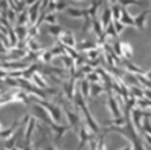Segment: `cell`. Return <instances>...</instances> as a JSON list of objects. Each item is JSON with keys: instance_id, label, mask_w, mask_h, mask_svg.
<instances>
[{"instance_id": "6da1fadb", "label": "cell", "mask_w": 151, "mask_h": 150, "mask_svg": "<svg viewBox=\"0 0 151 150\" xmlns=\"http://www.w3.org/2000/svg\"><path fill=\"white\" fill-rule=\"evenodd\" d=\"M75 105H76L78 107H80V110L83 111V114H84V117H86V125L88 126L90 130H91L95 136H96V134H99L100 131H102V128H100L99 123H98V122L94 119L92 114L90 113L88 107H87V103H86L84 98L82 96V94H80V93L75 95Z\"/></svg>"}, {"instance_id": "7a4b0ae2", "label": "cell", "mask_w": 151, "mask_h": 150, "mask_svg": "<svg viewBox=\"0 0 151 150\" xmlns=\"http://www.w3.org/2000/svg\"><path fill=\"white\" fill-rule=\"evenodd\" d=\"M22 102L24 105H28L31 102L29 95H27L24 91H15V93H6L0 96V106L8 105V103Z\"/></svg>"}, {"instance_id": "3957f363", "label": "cell", "mask_w": 151, "mask_h": 150, "mask_svg": "<svg viewBox=\"0 0 151 150\" xmlns=\"http://www.w3.org/2000/svg\"><path fill=\"white\" fill-rule=\"evenodd\" d=\"M29 99H31V101H34V102H36V103H39V105H42L43 107L46 109L47 113L50 114L51 119L55 122V123H62V110H60V107L52 105L51 102H47L46 99H40V98L36 99L34 95L29 96Z\"/></svg>"}, {"instance_id": "277c9868", "label": "cell", "mask_w": 151, "mask_h": 150, "mask_svg": "<svg viewBox=\"0 0 151 150\" xmlns=\"http://www.w3.org/2000/svg\"><path fill=\"white\" fill-rule=\"evenodd\" d=\"M78 134H79V146H78V150H82L86 145L90 143L91 141H94V138H95V134L90 130L88 126L86 123L80 125Z\"/></svg>"}, {"instance_id": "5b68a950", "label": "cell", "mask_w": 151, "mask_h": 150, "mask_svg": "<svg viewBox=\"0 0 151 150\" xmlns=\"http://www.w3.org/2000/svg\"><path fill=\"white\" fill-rule=\"evenodd\" d=\"M34 117L35 118H39V119H42L43 122L46 125H48V126H51L52 123H55L54 121L51 119V117H50V114L47 113V110L44 107H43L42 105H39V103H36L35 102V105H34Z\"/></svg>"}, {"instance_id": "8992f818", "label": "cell", "mask_w": 151, "mask_h": 150, "mask_svg": "<svg viewBox=\"0 0 151 150\" xmlns=\"http://www.w3.org/2000/svg\"><path fill=\"white\" fill-rule=\"evenodd\" d=\"M107 105H109V109H110V111H111V115L114 117V118H119V117H123L122 110H120V107H119V103H118V101L115 99V96L112 95L111 90L109 91Z\"/></svg>"}, {"instance_id": "52a82bcc", "label": "cell", "mask_w": 151, "mask_h": 150, "mask_svg": "<svg viewBox=\"0 0 151 150\" xmlns=\"http://www.w3.org/2000/svg\"><path fill=\"white\" fill-rule=\"evenodd\" d=\"M36 125H37V118H35L34 115H29L27 125H26V133H24V143L26 145H31L32 133H34Z\"/></svg>"}, {"instance_id": "ba28073f", "label": "cell", "mask_w": 151, "mask_h": 150, "mask_svg": "<svg viewBox=\"0 0 151 150\" xmlns=\"http://www.w3.org/2000/svg\"><path fill=\"white\" fill-rule=\"evenodd\" d=\"M58 43L63 46H67V47H76V39H75V35L72 31H64L59 38H58Z\"/></svg>"}, {"instance_id": "9c48e42d", "label": "cell", "mask_w": 151, "mask_h": 150, "mask_svg": "<svg viewBox=\"0 0 151 150\" xmlns=\"http://www.w3.org/2000/svg\"><path fill=\"white\" fill-rule=\"evenodd\" d=\"M63 110H64V114H66L67 119H68V125L71 126V129H75V130H79L80 125H82V122H80V117L76 113H74V111H71L67 106H64L63 107Z\"/></svg>"}, {"instance_id": "30bf717a", "label": "cell", "mask_w": 151, "mask_h": 150, "mask_svg": "<svg viewBox=\"0 0 151 150\" xmlns=\"http://www.w3.org/2000/svg\"><path fill=\"white\" fill-rule=\"evenodd\" d=\"M50 128L55 133V141H56V143H59L62 137L71 129V126L70 125H62V123H52Z\"/></svg>"}, {"instance_id": "8fae6325", "label": "cell", "mask_w": 151, "mask_h": 150, "mask_svg": "<svg viewBox=\"0 0 151 150\" xmlns=\"http://www.w3.org/2000/svg\"><path fill=\"white\" fill-rule=\"evenodd\" d=\"M130 118H131V122L134 125V128L137 129V131L139 130V133H142V119H143V111L140 109H132L130 111Z\"/></svg>"}, {"instance_id": "7c38bea8", "label": "cell", "mask_w": 151, "mask_h": 150, "mask_svg": "<svg viewBox=\"0 0 151 150\" xmlns=\"http://www.w3.org/2000/svg\"><path fill=\"white\" fill-rule=\"evenodd\" d=\"M122 63L127 72L134 74V75H145L146 74L145 68H142V67H139V66H137L135 63L130 62V59H122Z\"/></svg>"}, {"instance_id": "4fadbf2b", "label": "cell", "mask_w": 151, "mask_h": 150, "mask_svg": "<svg viewBox=\"0 0 151 150\" xmlns=\"http://www.w3.org/2000/svg\"><path fill=\"white\" fill-rule=\"evenodd\" d=\"M19 125H20V121H19V119H16V121H15L14 123L9 126V128L1 129V130H0V138L6 141V139H8L9 137H12L15 134V131H16V129L19 128Z\"/></svg>"}, {"instance_id": "5bb4252c", "label": "cell", "mask_w": 151, "mask_h": 150, "mask_svg": "<svg viewBox=\"0 0 151 150\" xmlns=\"http://www.w3.org/2000/svg\"><path fill=\"white\" fill-rule=\"evenodd\" d=\"M66 14L71 17H78V19H84L86 16H90L88 15V9H80V8H74V7H67L66 8Z\"/></svg>"}, {"instance_id": "9a60e30c", "label": "cell", "mask_w": 151, "mask_h": 150, "mask_svg": "<svg viewBox=\"0 0 151 150\" xmlns=\"http://www.w3.org/2000/svg\"><path fill=\"white\" fill-rule=\"evenodd\" d=\"M119 22L122 23L124 27H132V28H135L134 17H132L131 15L128 14V11H127L126 8H123V7H122V16H120Z\"/></svg>"}, {"instance_id": "2e32d148", "label": "cell", "mask_w": 151, "mask_h": 150, "mask_svg": "<svg viewBox=\"0 0 151 150\" xmlns=\"http://www.w3.org/2000/svg\"><path fill=\"white\" fill-rule=\"evenodd\" d=\"M148 16V9H146L145 12L139 14L138 16L134 17V22H135V28L137 30H145L146 28V20H147Z\"/></svg>"}, {"instance_id": "e0dca14e", "label": "cell", "mask_w": 151, "mask_h": 150, "mask_svg": "<svg viewBox=\"0 0 151 150\" xmlns=\"http://www.w3.org/2000/svg\"><path fill=\"white\" fill-rule=\"evenodd\" d=\"M63 90L66 93L67 98L68 99H74V95H75V78L71 77V79L68 82H66L63 85Z\"/></svg>"}, {"instance_id": "ac0fdd59", "label": "cell", "mask_w": 151, "mask_h": 150, "mask_svg": "<svg viewBox=\"0 0 151 150\" xmlns=\"http://www.w3.org/2000/svg\"><path fill=\"white\" fill-rule=\"evenodd\" d=\"M100 23H102L103 28H106L110 23H112V15H111V9H110V7H107V6L104 7L102 17H100Z\"/></svg>"}, {"instance_id": "d6986e66", "label": "cell", "mask_w": 151, "mask_h": 150, "mask_svg": "<svg viewBox=\"0 0 151 150\" xmlns=\"http://www.w3.org/2000/svg\"><path fill=\"white\" fill-rule=\"evenodd\" d=\"M120 47H122V57L124 59H131L132 54H134L132 46L127 42H120Z\"/></svg>"}, {"instance_id": "ffe728a7", "label": "cell", "mask_w": 151, "mask_h": 150, "mask_svg": "<svg viewBox=\"0 0 151 150\" xmlns=\"http://www.w3.org/2000/svg\"><path fill=\"white\" fill-rule=\"evenodd\" d=\"M106 91V88L103 86L98 85V83H90V96L92 98H96L100 94H103Z\"/></svg>"}, {"instance_id": "44dd1931", "label": "cell", "mask_w": 151, "mask_h": 150, "mask_svg": "<svg viewBox=\"0 0 151 150\" xmlns=\"http://www.w3.org/2000/svg\"><path fill=\"white\" fill-rule=\"evenodd\" d=\"M91 27H92V30H94V32L96 34L98 38L102 36L103 32H104V28H103L102 23H100V20H98L96 17H92L91 19Z\"/></svg>"}, {"instance_id": "7402d4cb", "label": "cell", "mask_w": 151, "mask_h": 150, "mask_svg": "<svg viewBox=\"0 0 151 150\" xmlns=\"http://www.w3.org/2000/svg\"><path fill=\"white\" fill-rule=\"evenodd\" d=\"M64 31H66V30L63 28L62 26H59V24H52V26H48V34L51 35V36L56 38V39H58V38H59Z\"/></svg>"}, {"instance_id": "603a6c76", "label": "cell", "mask_w": 151, "mask_h": 150, "mask_svg": "<svg viewBox=\"0 0 151 150\" xmlns=\"http://www.w3.org/2000/svg\"><path fill=\"white\" fill-rule=\"evenodd\" d=\"M15 34H16L17 36V40H24L27 36H28V28H27L26 26H17L16 28H15Z\"/></svg>"}, {"instance_id": "cb8c5ba5", "label": "cell", "mask_w": 151, "mask_h": 150, "mask_svg": "<svg viewBox=\"0 0 151 150\" xmlns=\"http://www.w3.org/2000/svg\"><path fill=\"white\" fill-rule=\"evenodd\" d=\"M80 94H82L83 98H87V96H90V82L87 79H82L80 80Z\"/></svg>"}, {"instance_id": "d4e9b609", "label": "cell", "mask_w": 151, "mask_h": 150, "mask_svg": "<svg viewBox=\"0 0 151 150\" xmlns=\"http://www.w3.org/2000/svg\"><path fill=\"white\" fill-rule=\"evenodd\" d=\"M31 80H34V82H35V86H36V87L48 88V85H47V83L43 80V78H42V75H40V74H36V72H35L34 75H32V79H31Z\"/></svg>"}, {"instance_id": "484cf974", "label": "cell", "mask_w": 151, "mask_h": 150, "mask_svg": "<svg viewBox=\"0 0 151 150\" xmlns=\"http://www.w3.org/2000/svg\"><path fill=\"white\" fill-rule=\"evenodd\" d=\"M111 9V15H112V20H119L120 16H122V6L119 3L114 4V6L110 7Z\"/></svg>"}, {"instance_id": "4316f807", "label": "cell", "mask_w": 151, "mask_h": 150, "mask_svg": "<svg viewBox=\"0 0 151 150\" xmlns=\"http://www.w3.org/2000/svg\"><path fill=\"white\" fill-rule=\"evenodd\" d=\"M78 48H79V51H90V50H94V48H96V43L94 42H82L79 46H78Z\"/></svg>"}, {"instance_id": "83f0119b", "label": "cell", "mask_w": 151, "mask_h": 150, "mask_svg": "<svg viewBox=\"0 0 151 150\" xmlns=\"http://www.w3.org/2000/svg\"><path fill=\"white\" fill-rule=\"evenodd\" d=\"M43 22L47 23L48 26L58 24L56 23V14H54V12H46V14H44V19H43Z\"/></svg>"}, {"instance_id": "f1b7e54d", "label": "cell", "mask_w": 151, "mask_h": 150, "mask_svg": "<svg viewBox=\"0 0 151 150\" xmlns=\"http://www.w3.org/2000/svg\"><path fill=\"white\" fill-rule=\"evenodd\" d=\"M28 22H29V16H28V9H27V11L22 12V15L17 16V26H26Z\"/></svg>"}, {"instance_id": "f546056e", "label": "cell", "mask_w": 151, "mask_h": 150, "mask_svg": "<svg viewBox=\"0 0 151 150\" xmlns=\"http://www.w3.org/2000/svg\"><path fill=\"white\" fill-rule=\"evenodd\" d=\"M104 36L106 38H109V36H112L114 39H118V34H116V31H115V28H114V26H112V23H110L109 26L104 28Z\"/></svg>"}, {"instance_id": "4dcf8cb0", "label": "cell", "mask_w": 151, "mask_h": 150, "mask_svg": "<svg viewBox=\"0 0 151 150\" xmlns=\"http://www.w3.org/2000/svg\"><path fill=\"white\" fill-rule=\"evenodd\" d=\"M86 79L88 80L90 83H98V82H100V75L98 71H92V72L87 74V78H86Z\"/></svg>"}, {"instance_id": "1f68e13d", "label": "cell", "mask_w": 151, "mask_h": 150, "mask_svg": "<svg viewBox=\"0 0 151 150\" xmlns=\"http://www.w3.org/2000/svg\"><path fill=\"white\" fill-rule=\"evenodd\" d=\"M124 123H126L124 117L114 118V119H111V121L109 122V125H112V126H118V128H122V126H124Z\"/></svg>"}, {"instance_id": "d6a6232c", "label": "cell", "mask_w": 151, "mask_h": 150, "mask_svg": "<svg viewBox=\"0 0 151 150\" xmlns=\"http://www.w3.org/2000/svg\"><path fill=\"white\" fill-rule=\"evenodd\" d=\"M118 3H119L123 8H126L127 6H132V4H134V6H139V4H142L139 0H118Z\"/></svg>"}, {"instance_id": "836d02e7", "label": "cell", "mask_w": 151, "mask_h": 150, "mask_svg": "<svg viewBox=\"0 0 151 150\" xmlns=\"http://www.w3.org/2000/svg\"><path fill=\"white\" fill-rule=\"evenodd\" d=\"M112 26H114V28H115V31H116L118 36H119V35L122 34V32L124 31V28H126V27L123 26L119 20H112Z\"/></svg>"}, {"instance_id": "e575fe53", "label": "cell", "mask_w": 151, "mask_h": 150, "mask_svg": "<svg viewBox=\"0 0 151 150\" xmlns=\"http://www.w3.org/2000/svg\"><path fill=\"white\" fill-rule=\"evenodd\" d=\"M99 54H100V48L99 47L94 48V50H90V51H87V57H88L91 60L98 59V58H99Z\"/></svg>"}, {"instance_id": "d590c367", "label": "cell", "mask_w": 151, "mask_h": 150, "mask_svg": "<svg viewBox=\"0 0 151 150\" xmlns=\"http://www.w3.org/2000/svg\"><path fill=\"white\" fill-rule=\"evenodd\" d=\"M131 95L134 96V98H145V96H143V90H140L139 87H138V86H131Z\"/></svg>"}, {"instance_id": "8d00e7d4", "label": "cell", "mask_w": 151, "mask_h": 150, "mask_svg": "<svg viewBox=\"0 0 151 150\" xmlns=\"http://www.w3.org/2000/svg\"><path fill=\"white\" fill-rule=\"evenodd\" d=\"M142 133H146V134H150L151 136V122L150 119H145L142 125Z\"/></svg>"}, {"instance_id": "74e56055", "label": "cell", "mask_w": 151, "mask_h": 150, "mask_svg": "<svg viewBox=\"0 0 151 150\" xmlns=\"http://www.w3.org/2000/svg\"><path fill=\"white\" fill-rule=\"evenodd\" d=\"M114 52L118 58H122V47H120V40L116 39L115 40V44H114Z\"/></svg>"}, {"instance_id": "f35d334b", "label": "cell", "mask_w": 151, "mask_h": 150, "mask_svg": "<svg viewBox=\"0 0 151 150\" xmlns=\"http://www.w3.org/2000/svg\"><path fill=\"white\" fill-rule=\"evenodd\" d=\"M91 19H92V17H90V16H86L84 17V23H83V27H82V31L83 32H87V30L91 27Z\"/></svg>"}, {"instance_id": "ab89813d", "label": "cell", "mask_w": 151, "mask_h": 150, "mask_svg": "<svg viewBox=\"0 0 151 150\" xmlns=\"http://www.w3.org/2000/svg\"><path fill=\"white\" fill-rule=\"evenodd\" d=\"M8 52V47L4 44L3 40H0V54H7Z\"/></svg>"}, {"instance_id": "60d3db41", "label": "cell", "mask_w": 151, "mask_h": 150, "mask_svg": "<svg viewBox=\"0 0 151 150\" xmlns=\"http://www.w3.org/2000/svg\"><path fill=\"white\" fill-rule=\"evenodd\" d=\"M143 134V139H145V143L147 145L148 147L151 146V136L150 134H146V133H142Z\"/></svg>"}, {"instance_id": "b9f144b4", "label": "cell", "mask_w": 151, "mask_h": 150, "mask_svg": "<svg viewBox=\"0 0 151 150\" xmlns=\"http://www.w3.org/2000/svg\"><path fill=\"white\" fill-rule=\"evenodd\" d=\"M143 96H145L146 99H150L151 101V88H145V90H143Z\"/></svg>"}, {"instance_id": "7bdbcfd3", "label": "cell", "mask_w": 151, "mask_h": 150, "mask_svg": "<svg viewBox=\"0 0 151 150\" xmlns=\"http://www.w3.org/2000/svg\"><path fill=\"white\" fill-rule=\"evenodd\" d=\"M7 77H8V71L3 70V68H0V78H1V79H6Z\"/></svg>"}, {"instance_id": "ee69618b", "label": "cell", "mask_w": 151, "mask_h": 150, "mask_svg": "<svg viewBox=\"0 0 151 150\" xmlns=\"http://www.w3.org/2000/svg\"><path fill=\"white\" fill-rule=\"evenodd\" d=\"M145 78L148 80V82L151 83V70H150V71H146V74H145Z\"/></svg>"}, {"instance_id": "f6af8a7d", "label": "cell", "mask_w": 151, "mask_h": 150, "mask_svg": "<svg viewBox=\"0 0 151 150\" xmlns=\"http://www.w3.org/2000/svg\"><path fill=\"white\" fill-rule=\"evenodd\" d=\"M95 147H96V141H91L90 142V150H95Z\"/></svg>"}, {"instance_id": "bcb514c9", "label": "cell", "mask_w": 151, "mask_h": 150, "mask_svg": "<svg viewBox=\"0 0 151 150\" xmlns=\"http://www.w3.org/2000/svg\"><path fill=\"white\" fill-rule=\"evenodd\" d=\"M120 150H134V146H132V145L130 143V142H128V145H127V146H124V147H123V149H120Z\"/></svg>"}, {"instance_id": "7dc6e473", "label": "cell", "mask_w": 151, "mask_h": 150, "mask_svg": "<svg viewBox=\"0 0 151 150\" xmlns=\"http://www.w3.org/2000/svg\"><path fill=\"white\" fill-rule=\"evenodd\" d=\"M37 0H24V3L27 4V6H32L34 3H36Z\"/></svg>"}, {"instance_id": "c3c4849f", "label": "cell", "mask_w": 151, "mask_h": 150, "mask_svg": "<svg viewBox=\"0 0 151 150\" xmlns=\"http://www.w3.org/2000/svg\"><path fill=\"white\" fill-rule=\"evenodd\" d=\"M46 150H59L58 149L56 146H54V145H48V146H47V149Z\"/></svg>"}, {"instance_id": "681fc988", "label": "cell", "mask_w": 151, "mask_h": 150, "mask_svg": "<svg viewBox=\"0 0 151 150\" xmlns=\"http://www.w3.org/2000/svg\"><path fill=\"white\" fill-rule=\"evenodd\" d=\"M109 3H110V7H111L114 4H118V0H109Z\"/></svg>"}, {"instance_id": "f907efd6", "label": "cell", "mask_w": 151, "mask_h": 150, "mask_svg": "<svg viewBox=\"0 0 151 150\" xmlns=\"http://www.w3.org/2000/svg\"><path fill=\"white\" fill-rule=\"evenodd\" d=\"M11 150H23V149H17V147L16 146H15V147H12V149Z\"/></svg>"}, {"instance_id": "816d5d0a", "label": "cell", "mask_w": 151, "mask_h": 150, "mask_svg": "<svg viewBox=\"0 0 151 150\" xmlns=\"http://www.w3.org/2000/svg\"><path fill=\"white\" fill-rule=\"evenodd\" d=\"M0 150H8V149H6V147H1V149H0Z\"/></svg>"}, {"instance_id": "f5cc1de1", "label": "cell", "mask_w": 151, "mask_h": 150, "mask_svg": "<svg viewBox=\"0 0 151 150\" xmlns=\"http://www.w3.org/2000/svg\"><path fill=\"white\" fill-rule=\"evenodd\" d=\"M148 15H151V9H148Z\"/></svg>"}, {"instance_id": "db71d44e", "label": "cell", "mask_w": 151, "mask_h": 150, "mask_svg": "<svg viewBox=\"0 0 151 150\" xmlns=\"http://www.w3.org/2000/svg\"><path fill=\"white\" fill-rule=\"evenodd\" d=\"M1 129H3V126H1V123H0V130H1Z\"/></svg>"}, {"instance_id": "11a10c76", "label": "cell", "mask_w": 151, "mask_h": 150, "mask_svg": "<svg viewBox=\"0 0 151 150\" xmlns=\"http://www.w3.org/2000/svg\"><path fill=\"white\" fill-rule=\"evenodd\" d=\"M76 1H83V0H76Z\"/></svg>"}, {"instance_id": "9f6ffc18", "label": "cell", "mask_w": 151, "mask_h": 150, "mask_svg": "<svg viewBox=\"0 0 151 150\" xmlns=\"http://www.w3.org/2000/svg\"><path fill=\"white\" fill-rule=\"evenodd\" d=\"M35 150H40V149H35Z\"/></svg>"}, {"instance_id": "6f0895ef", "label": "cell", "mask_w": 151, "mask_h": 150, "mask_svg": "<svg viewBox=\"0 0 151 150\" xmlns=\"http://www.w3.org/2000/svg\"><path fill=\"white\" fill-rule=\"evenodd\" d=\"M150 150H151V146H150Z\"/></svg>"}]
</instances>
